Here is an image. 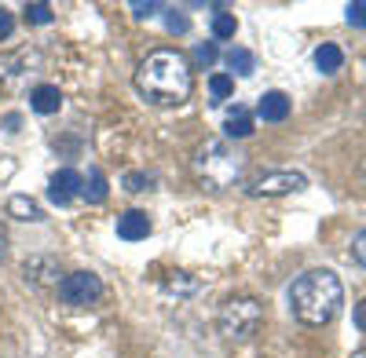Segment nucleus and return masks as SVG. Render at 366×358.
<instances>
[{"label": "nucleus", "mask_w": 366, "mask_h": 358, "mask_svg": "<svg viewBox=\"0 0 366 358\" xmlns=\"http://www.w3.org/2000/svg\"><path fill=\"white\" fill-rule=\"evenodd\" d=\"M352 318H355V329H359V333H366V300H359V304H355Z\"/></svg>", "instance_id": "26"}, {"label": "nucleus", "mask_w": 366, "mask_h": 358, "mask_svg": "<svg viewBox=\"0 0 366 358\" xmlns=\"http://www.w3.org/2000/svg\"><path fill=\"white\" fill-rule=\"evenodd\" d=\"M345 304V285L341 278L319 267V271H304L293 285H290V311L304 322V325H326L337 318Z\"/></svg>", "instance_id": "2"}, {"label": "nucleus", "mask_w": 366, "mask_h": 358, "mask_svg": "<svg viewBox=\"0 0 366 358\" xmlns=\"http://www.w3.org/2000/svg\"><path fill=\"white\" fill-rule=\"evenodd\" d=\"M22 275H26L29 285H37V289L59 285V263H55L51 256H34V260L22 263Z\"/></svg>", "instance_id": "8"}, {"label": "nucleus", "mask_w": 366, "mask_h": 358, "mask_svg": "<svg viewBox=\"0 0 366 358\" xmlns=\"http://www.w3.org/2000/svg\"><path fill=\"white\" fill-rule=\"evenodd\" d=\"M4 252H8V237H4V230H0V260H4Z\"/></svg>", "instance_id": "28"}, {"label": "nucleus", "mask_w": 366, "mask_h": 358, "mask_svg": "<svg viewBox=\"0 0 366 358\" xmlns=\"http://www.w3.org/2000/svg\"><path fill=\"white\" fill-rule=\"evenodd\" d=\"M99 296H103V282L92 271H74V275H66L63 282H59V300H63L66 307H92Z\"/></svg>", "instance_id": "5"}, {"label": "nucleus", "mask_w": 366, "mask_h": 358, "mask_svg": "<svg viewBox=\"0 0 366 358\" xmlns=\"http://www.w3.org/2000/svg\"><path fill=\"white\" fill-rule=\"evenodd\" d=\"M217 58H220V51H217V41H205V44H198V48H194V66H202V70L217 66Z\"/></svg>", "instance_id": "19"}, {"label": "nucleus", "mask_w": 366, "mask_h": 358, "mask_svg": "<svg viewBox=\"0 0 366 358\" xmlns=\"http://www.w3.org/2000/svg\"><path fill=\"white\" fill-rule=\"evenodd\" d=\"M150 234V216L143 208H129V213L117 216V237H125V242H143Z\"/></svg>", "instance_id": "9"}, {"label": "nucleus", "mask_w": 366, "mask_h": 358, "mask_svg": "<svg viewBox=\"0 0 366 358\" xmlns=\"http://www.w3.org/2000/svg\"><path fill=\"white\" fill-rule=\"evenodd\" d=\"M165 26H169V34H187V29H191L187 15H179V11H169L165 15Z\"/></svg>", "instance_id": "24"}, {"label": "nucleus", "mask_w": 366, "mask_h": 358, "mask_svg": "<svg viewBox=\"0 0 366 358\" xmlns=\"http://www.w3.org/2000/svg\"><path fill=\"white\" fill-rule=\"evenodd\" d=\"M352 256H355L359 267H366V230H359V234L352 237Z\"/></svg>", "instance_id": "25"}, {"label": "nucleus", "mask_w": 366, "mask_h": 358, "mask_svg": "<svg viewBox=\"0 0 366 358\" xmlns=\"http://www.w3.org/2000/svg\"><path fill=\"white\" fill-rule=\"evenodd\" d=\"M224 63H227L238 77H253V70H257V55H253L249 48H231V51L224 55Z\"/></svg>", "instance_id": "16"}, {"label": "nucleus", "mask_w": 366, "mask_h": 358, "mask_svg": "<svg viewBox=\"0 0 366 358\" xmlns=\"http://www.w3.org/2000/svg\"><path fill=\"white\" fill-rule=\"evenodd\" d=\"M352 358H366V347H362V351H355V354H352Z\"/></svg>", "instance_id": "29"}, {"label": "nucleus", "mask_w": 366, "mask_h": 358, "mask_svg": "<svg viewBox=\"0 0 366 358\" xmlns=\"http://www.w3.org/2000/svg\"><path fill=\"white\" fill-rule=\"evenodd\" d=\"M59 106H63V92H59L55 84H37L34 92H29V110L48 117V113H59Z\"/></svg>", "instance_id": "11"}, {"label": "nucleus", "mask_w": 366, "mask_h": 358, "mask_svg": "<svg viewBox=\"0 0 366 358\" xmlns=\"http://www.w3.org/2000/svg\"><path fill=\"white\" fill-rule=\"evenodd\" d=\"M257 117H264L267 125H279L290 117V96L286 92H264L257 103Z\"/></svg>", "instance_id": "10"}, {"label": "nucleus", "mask_w": 366, "mask_h": 358, "mask_svg": "<svg viewBox=\"0 0 366 358\" xmlns=\"http://www.w3.org/2000/svg\"><path fill=\"white\" fill-rule=\"evenodd\" d=\"M234 29H238V22H234V15L231 11H217V15H212V37H217V41H231L234 37Z\"/></svg>", "instance_id": "18"}, {"label": "nucleus", "mask_w": 366, "mask_h": 358, "mask_svg": "<svg viewBox=\"0 0 366 358\" xmlns=\"http://www.w3.org/2000/svg\"><path fill=\"white\" fill-rule=\"evenodd\" d=\"M191 168H194V179L205 190H227L242 179V172H246V158H242L227 139H205L194 150Z\"/></svg>", "instance_id": "3"}, {"label": "nucleus", "mask_w": 366, "mask_h": 358, "mask_svg": "<svg viewBox=\"0 0 366 358\" xmlns=\"http://www.w3.org/2000/svg\"><path fill=\"white\" fill-rule=\"evenodd\" d=\"M224 132L231 135V139H249L253 135V113L246 110V106H231L227 110V117H224Z\"/></svg>", "instance_id": "12"}, {"label": "nucleus", "mask_w": 366, "mask_h": 358, "mask_svg": "<svg viewBox=\"0 0 366 358\" xmlns=\"http://www.w3.org/2000/svg\"><path fill=\"white\" fill-rule=\"evenodd\" d=\"M26 22H34V26H48L55 15H51V4H26Z\"/></svg>", "instance_id": "20"}, {"label": "nucleus", "mask_w": 366, "mask_h": 358, "mask_svg": "<svg viewBox=\"0 0 366 358\" xmlns=\"http://www.w3.org/2000/svg\"><path fill=\"white\" fill-rule=\"evenodd\" d=\"M345 19H348V26L366 29V0H352V4L345 8Z\"/></svg>", "instance_id": "21"}, {"label": "nucleus", "mask_w": 366, "mask_h": 358, "mask_svg": "<svg viewBox=\"0 0 366 358\" xmlns=\"http://www.w3.org/2000/svg\"><path fill=\"white\" fill-rule=\"evenodd\" d=\"M231 96H234V77L212 73V77H209V103H212V106H224Z\"/></svg>", "instance_id": "17"}, {"label": "nucleus", "mask_w": 366, "mask_h": 358, "mask_svg": "<svg viewBox=\"0 0 366 358\" xmlns=\"http://www.w3.org/2000/svg\"><path fill=\"white\" fill-rule=\"evenodd\" d=\"M191 63L172 48H158L150 51L139 70H136V92L150 103V106H179L191 99Z\"/></svg>", "instance_id": "1"}, {"label": "nucleus", "mask_w": 366, "mask_h": 358, "mask_svg": "<svg viewBox=\"0 0 366 358\" xmlns=\"http://www.w3.org/2000/svg\"><path fill=\"white\" fill-rule=\"evenodd\" d=\"M81 198H84L88 205H103V201L110 198V187H107V175H103V168H88L84 183H81Z\"/></svg>", "instance_id": "13"}, {"label": "nucleus", "mask_w": 366, "mask_h": 358, "mask_svg": "<svg viewBox=\"0 0 366 358\" xmlns=\"http://www.w3.org/2000/svg\"><path fill=\"white\" fill-rule=\"evenodd\" d=\"M132 15L136 19H150V15H158V11H165V4H158V0H147V4H143V0H132Z\"/></svg>", "instance_id": "22"}, {"label": "nucleus", "mask_w": 366, "mask_h": 358, "mask_svg": "<svg viewBox=\"0 0 366 358\" xmlns=\"http://www.w3.org/2000/svg\"><path fill=\"white\" fill-rule=\"evenodd\" d=\"M147 187H150V175H147V172H125V190L139 194V190H147Z\"/></svg>", "instance_id": "23"}, {"label": "nucleus", "mask_w": 366, "mask_h": 358, "mask_svg": "<svg viewBox=\"0 0 366 358\" xmlns=\"http://www.w3.org/2000/svg\"><path fill=\"white\" fill-rule=\"evenodd\" d=\"M8 216H15V220H29V223H41V220H44V208H41L34 198L15 194V198H8Z\"/></svg>", "instance_id": "14"}, {"label": "nucleus", "mask_w": 366, "mask_h": 358, "mask_svg": "<svg viewBox=\"0 0 366 358\" xmlns=\"http://www.w3.org/2000/svg\"><path fill=\"white\" fill-rule=\"evenodd\" d=\"M11 29H15V19H11L8 11H0V41H8Z\"/></svg>", "instance_id": "27"}, {"label": "nucleus", "mask_w": 366, "mask_h": 358, "mask_svg": "<svg viewBox=\"0 0 366 358\" xmlns=\"http://www.w3.org/2000/svg\"><path fill=\"white\" fill-rule=\"evenodd\" d=\"M81 183H84V175L74 172V168H59L51 179H48V198L55 205H70L74 198H81Z\"/></svg>", "instance_id": "7"}, {"label": "nucleus", "mask_w": 366, "mask_h": 358, "mask_svg": "<svg viewBox=\"0 0 366 358\" xmlns=\"http://www.w3.org/2000/svg\"><path fill=\"white\" fill-rule=\"evenodd\" d=\"M264 325V304L257 296H227L217 311V329L227 340H249Z\"/></svg>", "instance_id": "4"}, {"label": "nucleus", "mask_w": 366, "mask_h": 358, "mask_svg": "<svg viewBox=\"0 0 366 358\" xmlns=\"http://www.w3.org/2000/svg\"><path fill=\"white\" fill-rule=\"evenodd\" d=\"M315 66H319V73L333 77V73L345 66V51H341L337 44H319V48H315Z\"/></svg>", "instance_id": "15"}, {"label": "nucleus", "mask_w": 366, "mask_h": 358, "mask_svg": "<svg viewBox=\"0 0 366 358\" xmlns=\"http://www.w3.org/2000/svg\"><path fill=\"white\" fill-rule=\"evenodd\" d=\"M304 187H308V175L282 168V172H264V175H257L253 183L246 187V194H249V198H282V194H297V190H304Z\"/></svg>", "instance_id": "6"}]
</instances>
